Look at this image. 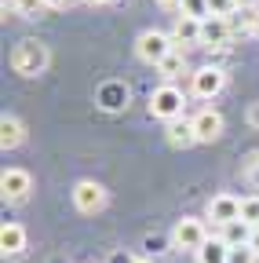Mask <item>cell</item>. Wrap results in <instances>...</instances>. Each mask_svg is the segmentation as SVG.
<instances>
[{"label": "cell", "instance_id": "4", "mask_svg": "<svg viewBox=\"0 0 259 263\" xmlns=\"http://www.w3.org/2000/svg\"><path fill=\"white\" fill-rule=\"evenodd\" d=\"M205 241H208V227H205L201 219H193V216L179 219L175 230H172V245L183 249V252H201Z\"/></svg>", "mask_w": 259, "mask_h": 263}, {"label": "cell", "instance_id": "3", "mask_svg": "<svg viewBox=\"0 0 259 263\" xmlns=\"http://www.w3.org/2000/svg\"><path fill=\"white\" fill-rule=\"evenodd\" d=\"M183 91L175 88V84H161V88H153L150 91V114L153 117H161V121H175V117H183Z\"/></svg>", "mask_w": 259, "mask_h": 263}, {"label": "cell", "instance_id": "27", "mask_svg": "<svg viewBox=\"0 0 259 263\" xmlns=\"http://www.w3.org/2000/svg\"><path fill=\"white\" fill-rule=\"evenodd\" d=\"M252 33L259 37V11H255V18H252Z\"/></svg>", "mask_w": 259, "mask_h": 263}, {"label": "cell", "instance_id": "16", "mask_svg": "<svg viewBox=\"0 0 259 263\" xmlns=\"http://www.w3.org/2000/svg\"><path fill=\"white\" fill-rule=\"evenodd\" d=\"M248 238H252V227L245 219H234V223L223 227V241L226 245H248Z\"/></svg>", "mask_w": 259, "mask_h": 263}, {"label": "cell", "instance_id": "17", "mask_svg": "<svg viewBox=\"0 0 259 263\" xmlns=\"http://www.w3.org/2000/svg\"><path fill=\"white\" fill-rule=\"evenodd\" d=\"M157 70H161V77H168V81H172V77H179V73H186V59H183V48H175V51H172L165 62L157 66Z\"/></svg>", "mask_w": 259, "mask_h": 263}, {"label": "cell", "instance_id": "10", "mask_svg": "<svg viewBox=\"0 0 259 263\" xmlns=\"http://www.w3.org/2000/svg\"><path fill=\"white\" fill-rule=\"evenodd\" d=\"M193 132H197V143H215L223 136V114L219 110H201L193 117Z\"/></svg>", "mask_w": 259, "mask_h": 263}, {"label": "cell", "instance_id": "22", "mask_svg": "<svg viewBox=\"0 0 259 263\" xmlns=\"http://www.w3.org/2000/svg\"><path fill=\"white\" fill-rule=\"evenodd\" d=\"M208 8H212V15H219V18H230V15L237 11V0H208Z\"/></svg>", "mask_w": 259, "mask_h": 263}, {"label": "cell", "instance_id": "5", "mask_svg": "<svg viewBox=\"0 0 259 263\" xmlns=\"http://www.w3.org/2000/svg\"><path fill=\"white\" fill-rule=\"evenodd\" d=\"M73 205L81 209V212H99L103 205H106V190H103V183H95V179H81L77 186H73Z\"/></svg>", "mask_w": 259, "mask_h": 263}, {"label": "cell", "instance_id": "28", "mask_svg": "<svg viewBox=\"0 0 259 263\" xmlns=\"http://www.w3.org/2000/svg\"><path fill=\"white\" fill-rule=\"evenodd\" d=\"M255 4V0H237V8H252Z\"/></svg>", "mask_w": 259, "mask_h": 263}, {"label": "cell", "instance_id": "6", "mask_svg": "<svg viewBox=\"0 0 259 263\" xmlns=\"http://www.w3.org/2000/svg\"><path fill=\"white\" fill-rule=\"evenodd\" d=\"M208 219H212L215 227H226V223L241 219V197H234V194H215L212 201H208Z\"/></svg>", "mask_w": 259, "mask_h": 263}, {"label": "cell", "instance_id": "30", "mask_svg": "<svg viewBox=\"0 0 259 263\" xmlns=\"http://www.w3.org/2000/svg\"><path fill=\"white\" fill-rule=\"evenodd\" d=\"M95 4H113V0H95Z\"/></svg>", "mask_w": 259, "mask_h": 263}, {"label": "cell", "instance_id": "26", "mask_svg": "<svg viewBox=\"0 0 259 263\" xmlns=\"http://www.w3.org/2000/svg\"><path fill=\"white\" fill-rule=\"evenodd\" d=\"M161 8H183V0H157Z\"/></svg>", "mask_w": 259, "mask_h": 263}, {"label": "cell", "instance_id": "8", "mask_svg": "<svg viewBox=\"0 0 259 263\" xmlns=\"http://www.w3.org/2000/svg\"><path fill=\"white\" fill-rule=\"evenodd\" d=\"M230 37H234V29L226 18H219V15L201 18V48H226Z\"/></svg>", "mask_w": 259, "mask_h": 263}, {"label": "cell", "instance_id": "18", "mask_svg": "<svg viewBox=\"0 0 259 263\" xmlns=\"http://www.w3.org/2000/svg\"><path fill=\"white\" fill-rule=\"evenodd\" d=\"M15 11L22 18H37L41 11H48V0H15Z\"/></svg>", "mask_w": 259, "mask_h": 263}, {"label": "cell", "instance_id": "29", "mask_svg": "<svg viewBox=\"0 0 259 263\" xmlns=\"http://www.w3.org/2000/svg\"><path fill=\"white\" fill-rule=\"evenodd\" d=\"M132 263H153V259H132Z\"/></svg>", "mask_w": 259, "mask_h": 263}, {"label": "cell", "instance_id": "19", "mask_svg": "<svg viewBox=\"0 0 259 263\" xmlns=\"http://www.w3.org/2000/svg\"><path fill=\"white\" fill-rule=\"evenodd\" d=\"M186 18H208L212 8H208V0H183V8H179Z\"/></svg>", "mask_w": 259, "mask_h": 263}, {"label": "cell", "instance_id": "25", "mask_svg": "<svg viewBox=\"0 0 259 263\" xmlns=\"http://www.w3.org/2000/svg\"><path fill=\"white\" fill-rule=\"evenodd\" d=\"M73 0H48V8H70Z\"/></svg>", "mask_w": 259, "mask_h": 263}, {"label": "cell", "instance_id": "7", "mask_svg": "<svg viewBox=\"0 0 259 263\" xmlns=\"http://www.w3.org/2000/svg\"><path fill=\"white\" fill-rule=\"evenodd\" d=\"M226 84V73L219 70V66H201V70H193V95L201 99H215Z\"/></svg>", "mask_w": 259, "mask_h": 263}, {"label": "cell", "instance_id": "21", "mask_svg": "<svg viewBox=\"0 0 259 263\" xmlns=\"http://www.w3.org/2000/svg\"><path fill=\"white\" fill-rule=\"evenodd\" d=\"M259 256H255V249L252 245H230V259L226 263H255Z\"/></svg>", "mask_w": 259, "mask_h": 263}, {"label": "cell", "instance_id": "13", "mask_svg": "<svg viewBox=\"0 0 259 263\" xmlns=\"http://www.w3.org/2000/svg\"><path fill=\"white\" fill-rule=\"evenodd\" d=\"M0 249H4V256H18L26 249V230L18 223H4V230H0Z\"/></svg>", "mask_w": 259, "mask_h": 263}, {"label": "cell", "instance_id": "24", "mask_svg": "<svg viewBox=\"0 0 259 263\" xmlns=\"http://www.w3.org/2000/svg\"><path fill=\"white\" fill-rule=\"evenodd\" d=\"M248 245L255 249V256H259V227H252V238H248Z\"/></svg>", "mask_w": 259, "mask_h": 263}, {"label": "cell", "instance_id": "11", "mask_svg": "<svg viewBox=\"0 0 259 263\" xmlns=\"http://www.w3.org/2000/svg\"><path fill=\"white\" fill-rule=\"evenodd\" d=\"M172 41H175V48H183V44H201V18L179 15V18H175V29H172Z\"/></svg>", "mask_w": 259, "mask_h": 263}, {"label": "cell", "instance_id": "23", "mask_svg": "<svg viewBox=\"0 0 259 263\" xmlns=\"http://www.w3.org/2000/svg\"><path fill=\"white\" fill-rule=\"evenodd\" d=\"M248 124H252V128H259V103H252V106H248Z\"/></svg>", "mask_w": 259, "mask_h": 263}, {"label": "cell", "instance_id": "15", "mask_svg": "<svg viewBox=\"0 0 259 263\" xmlns=\"http://www.w3.org/2000/svg\"><path fill=\"white\" fill-rule=\"evenodd\" d=\"M226 259H230V245L223 238H208L197 252V263H226Z\"/></svg>", "mask_w": 259, "mask_h": 263}, {"label": "cell", "instance_id": "20", "mask_svg": "<svg viewBox=\"0 0 259 263\" xmlns=\"http://www.w3.org/2000/svg\"><path fill=\"white\" fill-rule=\"evenodd\" d=\"M241 219L248 227H259V197L255 194L252 197H241Z\"/></svg>", "mask_w": 259, "mask_h": 263}, {"label": "cell", "instance_id": "14", "mask_svg": "<svg viewBox=\"0 0 259 263\" xmlns=\"http://www.w3.org/2000/svg\"><path fill=\"white\" fill-rule=\"evenodd\" d=\"M168 143H172V146H193V143H197L193 121H183V117L168 121Z\"/></svg>", "mask_w": 259, "mask_h": 263}, {"label": "cell", "instance_id": "2", "mask_svg": "<svg viewBox=\"0 0 259 263\" xmlns=\"http://www.w3.org/2000/svg\"><path fill=\"white\" fill-rule=\"evenodd\" d=\"M135 51H139V59H143V62L161 66V62H165V59L175 51V41L168 37V33H161V29H146V33H139Z\"/></svg>", "mask_w": 259, "mask_h": 263}, {"label": "cell", "instance_id": "9", "mask_svg": "<svg viewBox=\"0 0 259 263\" xmlns=\"http://www.w3.org/2000/svg\"><path fill=\"white\" fill-rule=\"evenodd\" d=\"M29 186H33V179H29L26 168H4V176H0V190H4V201H26Z\"/></svg>", "mask_w": 259, "mask_h": 263}, {"label": "cell", "instance_id": "1", "mask_svg": "<svg viewBox=\"0 0 259 263\" xmlns=\"http://www.w3.org/2000/svg\"><path fill=\"white\" fill-rule=\"evenodd\" d=\"M48 62H51V55H48V44H41V41H18L15 51H11V70L22 73V77L44 73Z\"/></svg>", "mask_w": 259, "mask_h": 263}, {"label": "cell", "instance_id": "12", "mask_svg": "<svg viewBox=\"0 0 259 263\" xmlns=\"http://www.w3.org/2000/svg\"><path fill=\"white\" fill-rule=\"evenodd\" d=\"M22 139H26L22 121H18V117H11V114H4V117H0V146H4V150H15Z\"/></svg>", "mask_w": 259, "mask_h": 263}]
</instances>
